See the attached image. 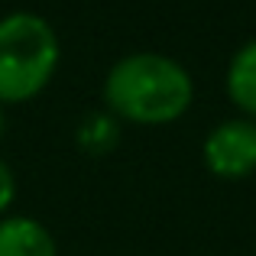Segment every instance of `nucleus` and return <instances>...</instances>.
I'll use <instances>...</instances> for the list:
<instances>
[{"instance_id": "f257e3e1", "label": "nucleus", "mask_w": 256, "mask_h": 256, "mask_svg": "<svg viewBox=\"0 0 256 256\" xmlns=\"http://www.w3.org/2000/svg\"><path fill=\"white\" fill-rule=\"evenodd\" d=\"M192 75L162 52H130L114 62L104 78V100L110 114L130 124H172L192 107Z\"/></svg>"}, {"instance_id": "f03ea898", "label": "nucleus", "mask_w": 256, "mask_h": 256, "mask_svg": "<svg viewBox=\"0 0 256 256\" xmlns=\"http://www.w3.org/2000/svg\"><path fill=\"white\" fill-rule=\"evenodd\" d=\"M58 56L62 46L46 16L30 10L0 16V107L36 98L56 75Z\"/></svg>"}, {"instance_id": "7ed1b4c3", "label": "nucleus", "mask_w": 256, "mask_h": 256, "mask_svg": "<svg viewBox=\"0 0 256 256\" xmlns=\"http://www.w3.org/2000/svg\"><path fill=\"white\" fill-rule=\"evenodd\" d=\"M208 172L218 178H246L256 172V120L234 117L218 124L201 146Z\"/></svg>"}, {"instance_id": "20e7f679", "label": "nucleus", "mask_w": 256, "mask_h": 256, "mask_svg": "<svg viewBox=\"0 0 256 256\" xmlns=\"http://www.w3.org/2000/svg\"><path fill=\"white\" fill-rule=\"evenodd\" d=\"M0 256H58L56 237L36 218H0Z\"/></svg>"}, {"instance_id": "39448f33", "label": "nucleus", "mask_w": 256, "mask_h": 256, "mask_svg": "<svg viewBox=\"0 0 256 256\" xmlns=\"http://www.w3.org/2000/svg\"><path fill=\"white\" fill-rule=\"evenodd\" d=\"M227 98L246 114V120H256V39L240 46L227 65Z\"/></svg>"}, {"instance_id": "423d86ee", "label": "nucleus", "mask_w": 256, "mask_h": 256, "mask_svg": "<svg viewBox=\"0 0 256 256\" xmlns=\"http://www.w3.org/2000/svg\"><path fill=\"white\" fill-rule=\"evenodd\" d=\"M78 143L91 152H104L117 143V126H114V120L107 114H91L78 130Z\"/></svg>"}, {"instance_id": "0eeeda50", "label": "nucleus", "mask_w": 256, "mask_h": 256, "mask_svg": "<svg viewBox=\"0 0 256 256\" xmlns=\"http://www.w3.org/2000/svg\"><path fill=\"white\" fill-rule=\"evenodd\" d=\"M13 201H16V175H13V169L0 159V218H6V211H10Z\"/></svg>"}, {"instance_id": "6e6552de", "label": "nucleus", "mask_w": 256, "mask_h": 256, "mask_svg": "<svg viewBox=\"0 0 256 256\" xmlns=\"http://www.w3.org/2000/svg\"><path fill=\"white\" fill-rule=\"evenodd\" d=\"M4 126H6V117H4V107H0V136H4Z\"/></svg>"}]
</instances>
